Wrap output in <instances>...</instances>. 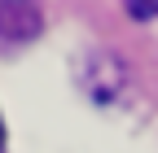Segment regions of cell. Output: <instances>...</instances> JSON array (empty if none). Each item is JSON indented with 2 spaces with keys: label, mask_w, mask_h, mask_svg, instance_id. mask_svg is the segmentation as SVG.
<instances>
[{
  "label": "cell",
  "mask_w": 158,
  "mask_h": 153,
  "mask_svg": "<svg viewBox=\"0 0 158 153\" xmlns=\"http://www.w3.org/2000/svg\"><path fill=\"white\" fill-rule=\"evenodd\" d=\"M44 31V9L40 0H0V40L27 44Z\"/></svg>",
  "instance_id": "obj_1"
},
{
  "label": "cell",
  "mask_w": 158,
  "mask_h": 153,
  "mask_svg": "<svg viewBox=\"0 0 158 153\" xmlns=\"http://www.w3.org/2000/svg\"><path fill=\"white\" fill-rule=\"evenodd\" d=\"M123 5H127V13L136 22H154L158 18V0H123Z\"/></svg>",
  "instance_id": "obj_2"
},
{
  "label": "cell",
  "mask_w": 158,
  "mask_h": 153,
  "mask_svg": "<svg viewBox=\"0 0 158 153\" xmlns=\"http://www.w3.org/2000/svg\"><path fill=\"white\" fill-rule=\"evenodd\" d=\"M0 153H5V118H0Z\"/></svg>",
  "instance_id": "obj_3"
}]
</instances>
